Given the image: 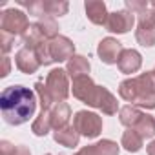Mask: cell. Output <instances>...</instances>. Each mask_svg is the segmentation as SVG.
Segmentation results:
<instances>
[{
	"label": "cell",
	"instance_id": "cell-1",
	"mask_svg": "<svg viewBox=\"0 0 155 155\" xmlns=\"http://www.w3.org/2000/svg\"><path fill=\"white\" fill-rule=\"evenodd\" d=\"M2 117L11 126L28 122L37 110V95L26 86H9L0 95Z\"/></svg>",
	"mask_w": 155,
	"mask_h": 155
},
{
	"label": "cell",
	"instance_id": "cell-2",
	"mask_svg": "<svg viewBox=\"0 0 155 155\" xmlns=\"http://www.w3.org/2000/svg\"><path fill=\"white\" fill-rule=\"evenodd\" d=\"M71 91H73L75 99H79L81 102H84L88 106L99 108L106 115H115L117 110H119V104H117V99L113 97V93H110L102 86H97L90 79V75L73 79Z\"/></svg>",
	"mask_w": 155,
	"mask_h": 155
},
{
	"label": "cell",
	"instance_id": "cell-3",
	"mask_svg": "<svg viewBox=\"0 0 155 155\" xmlns=\"http://www.w3.org/2000/svg\"><path fill=\"white\" fill-rule=\"evenodd\" d=\"M119 95L131 102V106H140L146 110L155 108V71L140 73L139 77L126 79L119 86Z\"/></svg>",
	"mask_w": 155,
	"mask_h": 155
},
{
	"label": "cell",
	"instance_id": "cell-4",
	"mask_svg": "<svg viewBox=\"0 0 155 155\" xmlns=\"http://www.w3.org/2000/svg\"><path fill=\"white\" fill-rule=\"evenodd\" d=\"M46 90L48 93L51 95L53 102H64L69 95V81H68V71L66 69H60V68H55L48 73L46 77Z\"/></svg>",
	"mask_w": 155,
	"mask_h": 155
},
{
	"label": "cell",
	"instance_id": "cell-5",
	"mask_svg": "<svg viewBox=\"0 0 155 155\" xmlns=\"http://www.w3.org/2000/svg\"><path fill=\"white\" fill-rule=\"evenodd\" d=\"M29 20L28 15L20 9H4L2 11V18H0V29L6 35L17 37V35H26V31L29 29Z\"/></svg>",
	"mask_w": 155,
	"mask_h": 155
},
{
	"label": "cell",
	"instance_id": "cell-6",
	"mask_svg": "<svg viewBox=\"0 0 155 155\" xmlns=\"http://www.w3.org/2000/svg\"><path fill=\"white\" fill-rule=\"evenodd\" d=\"M73 128L81 135L88 137V139H95L102 131V119L97 113H93V111L81 110V111H77L75 117H73Z\"/></svg>",
	"mask_w": 155,
	"mask_h": 155
},
{
	"label": "cell",
	"instance_id": "cell-7",
	"mask_svg": "<svg viewBox=\"0 0 155 155\" xmlns=\"http://www.w3.org/2000/svg\"><path fill=\"white\" fill-rule=\"evenodd\" d=\"M135 38L144 48L155 46V9L150 8L142 15H139V26L135 31Z\"/></svg>",
	"mask_w": 155,
	"mask_h": 155
},
{
	"label": "cell",
	"instance_id": "cell-8",
	"mask_svg": "<svg viewBox=\"0 0 155 155\" xmlns=\"http://www.w3.org/2000/svg\"><path fill=\"white\" fill-rule=\"evenodd\" d=\"M135 24V15L130 13L128 9H120V11H113L108 15V20H106V29L111 31V33H117V35H124L128 33Z\"/></svg>",
	"mask_w": 155,
	"mask_h": 155
},
{
	"label": "cell",
	"instance_id": "cell-9",
	"mask_svg": "<svg viewBox=\"0 0 155 155\" xmlns=\"http://www.w3.org/2000/svg\"><path fill=\"white\" fill-rule=\"evenodd\" d=\"M122 44L113 38V37H106L99 42V48H97V53L101 57V60L104 64H117L119 62V57L122 53Z\"/></svg>",
	"mask_w": 155,
	"mask_h": 155
},
{
	"label": "cell",
	"instance_id": "cell-10",
	"mask_svg": "<svg viewBox=\"0 0 155 155\" xmlns=\"http://www.w3.org/2000/svg\"><path fill=\"white\" fill-rule=\"evenodd\" d=\"M49 51H51L53 62H64V60H69L75 55V46L68 37L58 35L57 38L49 40Z\"/></svg>",
	"mask_w": 155,
	"mask_h": 155
},
{
	"label": "cell",
	"instance_id": "cell-11",
	"mask_svg": "<svg viewBox=\"0 0 155 155\" xmlns=\"http://www.w3.org/2000/svg\"><path fill=\"white\" fill-rule=\"evenodd\" d=\"M120 73H126V75H131V73H137L142 66V57L137 49H124L119 57V62H117Z\"/></svg>",
	"mask_w": 155,
	"mask_h": 155
},
{
	"label": "cell",
	"instance_id": "cell-12",
	"mask_svg": "<svg viewBox=\"0 0 155 155\" xmlns=\"http://www.w3.org/2000/svg\"><path fill=\"white\" fill-rule=\"evenodd\" d=\"M15 64H17V68H18L22 73H28V75L37 73V69L40 68V62H38L35 51H31V49H28V48H22L20 51H17V55H15Z\"/></svg>",
	"mask_w": 155,
	"mask_h": 155
},
{
	"label": "cell",
	"instance_id": "cell-13",
	"mask_svg": "<svg viewBox=\"0 0 155 155\" xmlns=\"http://www.w3.org/2000/svg\"><path fill=\"white\" fill-rule=\"evenodd\" d=\"M75 155H119V146H117V142H113L110 139H102L91 146L82 148Z\"/></svg>",
	"mask_w": 155,
	"mask_h": 155
},
{
	"label": "cell",
	"instance_id": "cell-14",
	"mask_svg": "<svg viewBox=\"0 0 155 155\" xmlns=\"http://www.w3.org/2000/svg\"><path fill=\"white\" fill-rule=\"evenodd\" d=\"M86 8V15L88 18L97 24V26H106V20H108V11H106V4L101 2V0H88L84 4Z\"/></svg>",
	"mask_w": 155,
	"mask_h": 155
},
{
	"label": "cell",
	"instance_id": "cell-15",
	"mask_svg": "<svg viewBox=\"0 0 155 155\" xmlns=\"http://www.w3.org/2000/svg\"><path fill=\"white\" fill-rule=\"evenodd\" d=\"M53 139H55V142H58L64 148H75V146H79L81 133L77 131L73 126H64L60 130H55Z\"/></svg>",
	"mask_w": 155,
	"mask_h": 155
},
{
	"label": "cell",
	"instance_id": "cell-16",
	"mask_svg": "<svg viewBox=\"0 0 155 155\" xmlns=\"http://www.w3.org/2000/svg\"><path fill=\"white\" fill-rule=\"evenodd\" d=\"M66 71L71 79H77V77H84L90 73V60L82 55H73L68 64H66Z\"/></svg>",
	"mask_w": 155,
	"mask_h": 155
},
{
	"label": "cell",
	"instance_id": "cell-17",
	"mask_svg": "<svg viewBox=\"0 0 155 155\" xmlns=\"http://www.w3.org/2000/svg\"><path fill=\"white\" fill-rule=\"evenodd\" d=\"M49 115H51V124L55 130H60L64 126H68V120L71 117V110H69V104L66 102H57L53 104V108L49 110Z\"/></svg>",
	"mask_w": 155,
	"mask_h": 155
},
{
	"label": "cell",
	"instance_id": "cell-18",
	"mask_svg": "<svg viewBox=\"0 0 155 155\" xmlns=\"http://www.w3.org/2000/svg\"><path fill=\"white\" fill-rule=\"evenodd\" d=\"M142 137L135 131V130H131V128H128L124 133H122V139H120V146L126 150V151H139L140 148H142Z\"/></svg>",
	"mask_w": 155,
	"mask_h": 155
},
{
	"label": "cell",
	"instance_id": "cell-19",
	"mask_svg": "<svg viewBox=\"0 0 155 155\" xmlns=\"http://www.w3.org/2000/svg\"><path fill=\"white\" fill-rule=\"evenodd\" d=\"M131 130H135L142 139H151V137H155V119L148 113H142V117Z\"/></svg>",
	"mask_w": 155,
	"mask_h": 155
},
{
	"label": "cell",
	"instance_id": "cell-20",
	"mask_svg": "<svg viewBox=\"0 0 155 155\" xmlns=\"http://www.w3.org/2000/svg\"><path fill=\"white\" fill-rule=\"evenodd\" d=\"M142 117V111L131 104L120 108L119 111V119H120V124H124L126 128H135V124L139 122V119Z\"/></svg>",
	"mask_w": 155,
	"mask_h": 155
},
{
	"label": "cell",
	"instance_id": "cell-21",
	"mask_svg": "<svg viewBox=\"0 0 155 155\" xmlns=\"http://www.w3.org/2000/svg\"><path fill=\"white\" fill-rule=\"evenodd\" d=\"M53 128V124H51V115H49V110L48 111H40V115L33 120V124H31V131L35 133V135H38V137H44V135H48L49 133V130Z\"/></svg>",
	"mask_w": 155,
	"mask_h": 155
},
{
	"label": "cell",
	"instance_id": "cell-22",
	"mask_svg": "<svg viewBox=\"0 0 155 155\" xmlns=\"http://www.w3.org/2000/svg\"><path fill=\"white\" fill-rule=\"evenodd\" d=\"M35 24H37V28L40 29V33L44 35V38L53 40V38L58 37V24L55 22L53 17H42V18H38Z\"/></svg>",
	"mask_w": 155,
	"mask_h": 155
},
{
	"label": "cell",
	"instance_id": "cell-23",
	"mask_svg": "<svg viewBox=\"0 0 155 155\" xmlns=\"http://www.w3.org/2000/svg\"><path fill=\"white\" fill-rule=\"evenodd\" d=\"M42 8L46 17H62L69 9L68 2H64V0H42Z\"/></svg>",
	"mask_w": 155,
	"mask_h": 155
},
{
	"label": "cell",
	"instance_id": "cell-24",
	"mask_svg": "<svg viewBox=\"0 0 155 155\" xmlns=\"http://www.w3.org/2000/svg\"><path fill=\"white\" fill-rule=\"evenodd\" d=\"M46 38H44V35L40 33V29L37 28V24H31L29 26V29L26 31V35L22 37V42H24V46L28 48V49H31V51H35L42 42H44Z\"/></svg>",
	"mask_w": 155,
	"mask_h": 155
},
{
	"label": "cell",
	"instance_id": "cell-25",
	"mask_svg": "<svg viewBox=\"0 0 155 155\" xmlns=\"http://www.w3.org/2000/svg\"><path fill=\"white\" fill-rule=\"evenodd\" d=\"M35 93L38 95V101H40V108L44 110V111H48V110H51L53 108V99H51V95L48 93V90H46V84L42 82V81H38V82H35Z\"/></svg>",
	"mask_w": 155,
	"mask_h": 155
},
{
	"label": "cell",
	"instance_id": "cell-26",
	"mask_svg": "<svg viewBox=\"0 0 155 155\" xmlns=\"http://www.w3.org/2000/svg\"><path fill=\"white\" fill-rule=\"evenodd\" d=\"M35 55L40 62V66H49L53 62V57H51V51H49V42H46V40L35 49Z\"/></svg>",
	"mask_w": 155,
	"mask_h": 155
},
{
	"label": "cell",
	"instance_id": "cell-27",
	"mask_svg": "<svg viewBox=\"0 0 155 155\" xmlns=\"http://www.w3.org/2000/svg\"><path fill=\"white\" fill-rule=\"evenodd\" d=\"M126 9L130 11V13H133V15H142L146 9H150V6H148V2H139V0H126Z\"/></svg>",
	"mask_w": 155,
	"mask_h": 155
},
{
	"label": "cell",
	"instance_id": "cell-28",
	"mask_svg": "<svg viewBox=\"0 0 155 155\" xmlns=\"http://www.w3.org/2000/svg\"><path fill=\"white\" fill-rule=\"evenodd\" d=\"M13 42H15V37L6 35V33L0 35V46H2V53H4V57L13 49Z\"/></svg>",
	"mask_w": 155,
	"mask_h": 155
},
{
	"label": "cell",
	"instance_id": "cell-29",
	"mask_svg": "<svg viewBox=\"0 0 155 155\" xmlns=\"http://www.w3.org/2000/svg\"><path fill=\"white\" fill-rule=\"evenodd\" d=\"M11 155H31V151H29V148H28V146L18 144V146H13Z\"/></svg>",
	"mask_w": 155,
	"mask_h": 155
},
{
	"label": "cell",
	"instance_id": "cell-30",
	"mask_svg": "<svg viewBox=\"0 0 155 155\" xmlns=\"http://www.w3.org/2000/svg\"><path fill=\"white\" fill-rule=\"evenodd\" d=\"M0 150H2V155H11L13 144H11V142H8V140H2V142H0Z\"/></svg>",
	"mask_w": 155,
	"mask_h": 155
},
{
	"label": "cell",
	"instance_id": "cell-31",
	"mask_svg": "<svg viewBox=\"0 0 155 155\" xmlns=\"http://www.w3.org/2000/svg\"><path fill=\"white\" fill-rule=\"evenodd\" d=\"M9 58L8 57H4V68H2V73H0V75H2V77H8L9 75Z\"/></svg>",
	"mask_w": 155,
	"mask_h": 155
},
{
	"label": "cell",
	"instance_id": "cell-32",
	"mask_svg": "<svg viewBox=\"0 0 155 155\" xmlns=\"http://www.w3.org/2000/svg\"><path fill=\"white\" fill-rule=\"evenodd\" d=\"M146 153H148V155H155V140H151V142L146 146Z\"/></svg>",
	"mask_w": 155,
	"mask_h": 155
},
{
	"label": "cell",
	"instance_id": "cell-33",
	"mask_svg": "<svg viewBox=\"0 0 155 155\" xmlns=\"http://www.w3.org/2000/svg\"><path fill=\"white\" fill-rule=\"evenodd\" d=\"M150 8H151V9H155V2H151V6H150Z\"/></svg>",
	"mask_w": 155,
	"mask_h": 155
},
{
	"label": "cell",
	"instance_id": "cell-34",
	"mask_svg": "<svg viewBox=\"0 0 155 155\" xmlns=\"http://www.w3.org/2000/svg\"><path fill=\"white\" fill-rule=\"evenodd\" d=\"M46 155H53V153H46Z\"/></svg>",
	"mask_w": 155,
	"mask_h": 155
},
{
	"label": "cell",
	"instance_id": "cell-35",
	"mask_svg": "<svg viewBox=\"0 0 155 155\" xmlns=\"http://www.w3.org/2000/svg\"><path fill=\"white\" fill-rule=\"evenodd\" d=\"M153 71H155V69H153Z\"/></svg>",
	"mask_w": 155,
	"mask_h": 155
}]
</instances>
